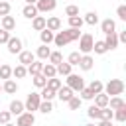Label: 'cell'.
Listing matches in <instances>:
<instances>
[{"label": "cell", "instance_id": "2e32d148", "mask_svg": "<svg viewBox=\"0 0 126 126\" xmlns=\"http://www.w3.org/2000/svg\"><path fill=\"white\" fill-rule=\"evenodd\" d=\"M22 16H24V18H28V20H33L35 16H39V14H37L35 4H26V6L22 8Z\"/></svg>", "mask_w": 126, "mask_h": 126}, {"label": "cell", "instance_id": "ab89813d", "mask_svg": "<svg viewBox=\"0 0 126 126\" xmlns=\"http://www.w3.org/2000/svg\"><path fill=\"white\" fill-rule=\"evenodd\" d=\"M67 104H69V108H71V110H79V108H81V104H83V100H81V96H79V94H75Z\"/></svg>", "mask_w": 126, "mask_h": 126}, {"label": "cell", "instance_id": "7bdbcfd3", "mask_svg": "<svg viewBox=\"0 0 126 126\" xmlns=\"http://www.w3.org/2000/svg\"><path fill=\"white\" fill-rule=\"evenodd\" d=\"M65 14L71 18V16H79V6H75V4H69V6H65Z\"/></svg>", "mask_w": 126, "mask_h": 126}, {"label": "cell", "instance_id": "6da1fadb", "mask_svg": "<svg viewBox=\"0 0 126 126\" xmlns=\"http://www.w3.org/2000/svg\"><path fill=\"white\" fill-rule=\"evenodd\" d=\"M81 37V30H73V28H67V30H59V32H55V35H53V43H55V47H65V45H69L71 41H77Z\"/></svg>", "mask_w": 126, "mask_h": 126}, {"label": "cell", "instance_id": "d4e9b609", "mask_svg": "<svg viewBox=\"0 0 126 126\" xmlns=\"http://www.w3.org/2000/svg\"><path fill=\"white\" fill-rule=\"evenodd\" d=\"M45 87L57 93V91H59V89L63 87V81H61V79H57V77H51V79H47V83H45Z\"/></svg>", "mask_w": 126, "mask_h": 126}, {"label": "cell", "instance_id": "f546056e", "mask_svg": "<svg viewBox=\"0 0 126 126\" xmlns=\"http://www.w3.org/2000/svg\"><path fill=\"white\" fill-rule=\"evenodd\" d=\"M28 75V69L24 67V65H16V67H12V77H16V79H24Z\"/></svg>", "mask_w": 126, "mask_h": 126}, {"label": "cell", "instance_id": "5bb4252c", "mask_svg": "<svg viewBox=\"0 0 126 126\" xmlns=\"http://www.w3.org/2000/svg\"><path fill=\"white\" fill-rule=\"evenodd\" d=\"M2 91H4L6 94H16V93H18V83H16L14 79H6V81L2 83Z\"/></svg>", "mask_w": 126, "mask_h": 126}, {"label": "cell", "instance_id": "ba28073f", "mask_svg": "<svg viewBox=\"0 0 126 126\" xmlns=\"http://www.w3.org/2000/svg\"><path fill=\"white\" fill-rule=\"evenodd\" d=\"M6 45H8V53H12V55H18V53L24 49V41H22L20 37H14V35L8 39Z\"/></svg>", "mask_w": 126, "mask_h": 126}, {"label": "cell", "instance_id": "7402d4cb", "mask_svg": "<svg viewBox=\"0 0 126 126\" xmlns=\"http://www.w3.org/2000/svg\"><path fill=\"white\" fill-rule=\"evenodd\" d=\"M53 35H55V33H53V32H49L47 28L39 32V39H41V43H43V45H49V43H53Z\"/></svg>", "mask_w": 126, "mask_h": 126}, {"label": "cell", "instance_id": "bcb514c9", "mask_svg": "<svg viewBox=\"0 0 126 126\" xmlns=\"http://www.w3.org/2000/svg\"><path fill=\"white\" fill-rule=\"evenodd\" d=\"M10 10H12L10 2H0V16H2V18H4V16H8V14H10Z\"/></svg>", "mask_w": 126, "mask_h": 126}, {"label": "cell", "instance_id": "9a60e30c", "mask_svg": "<svg viewBox=\"0 0 126 126\" xmlns=\"http://www.w3.org/2000/svg\"><path fill=\"white\" fill-rule=\"evenodd\" d=\"M24 110H26V108H24V102H22V100H12L10 106H8V112H10L12 116H20Z\"/></svg>", "mask_w": 126, "mask_h": 126}, {"label": "cell", "instance_id": "60d3db41", "mask_svg": "<svg viewBox=\"0 0 126 126\" xmlns=\"http://www.w3.org/2000/svg\"><path fill=\"white\" fill-rule=\"evenodd\" d=\"M112 118H114V110L112 108H108V106L100 108V120H112Z\"/></svg>", "mask_w": 126, "mask_h": 126}, {"label": "cell", "instance_id": "9c48e42d", "mask_svg": "<svg viewBox=\"0 0 126 126\" xmlns=\"http://www.w3.org/2000/svg\"><path fill=\"white\" fill-rule=\"evenodd\" d=\"M18 61H20V65L28 67L30 63L35 61V55H33V51H30V49H22V51L18 53Z\"/></svg>", "mask_w": 126, "mask_h": 126}, {"label": "cell", "instance_id": "9f6ffc18", "mask_svg": "<svg viewBox=\"0 0 126 126\" xmlns=\"http://www.w3.org/2000/svg\"><path fill=\"white\" fill-rule=\"evenodd\" d=\"M61 126H67V124H61Z\"/></svg>", "mask_w": 126, "mask_h": 126}, {"label": "cell", "instance_id": "f5cc1de1", "mask_svg": "<svg viewBox=\"0 0 126 126\" xmlns=\"http://www.w3.org/2000/svg\"><path fill=\"white\" fill-rule=\"evenodd\" d=\"M0 2H10V0H0Z\"/></svg>", "mask_w": 126, "mask_h": 126}, {"label": "cell", "instance_id": "4fadbf2b", "mask_svg": "<svg viewBox=\"0 0 126 126\" xmlns=\"http://www.w3.org/2000/svg\"><path fill=\"white\" fill-rule=\"evenodd\" d=\"M45 28L55 33V32L61 30V20H59L57 16H49V18H45Z\"/></svg>", "mask_w": 126, "mask_h": 126}, {"label": "cell", "instance_id": "30bf717a", "mask_svg": "<svg viewBox=\"0 0 126 126\" xmlns=\"http://www.w3.org/2000/svg\"><path fill=\"white\" fill-rule=\"evenodd\" d=\"M100 30H102L104 35H108V33H116V22H114L112 18H104V20L100 22Z\"/></svg>", "mask_w": 126, "mask_h": 126}, {"label": "cell", "instance_id": "83f0119b", "mask_svg": "<svg viewBox=\"0 0 126 126\" xmlns=\"http://www.w3.org/2000/svg\"><path fill=\"white\" fill-rule=\"evenodd\" d=\"M32 28H33L35 32L45 30V18H43V16H35V18L32 20Z\"/></svg>", "mask_w": 126, "mask_h": 126}, {"label": "cell", "instance_id": "11a10c76", "mask_svg": "<svg viewBox=\"0 0 126 126\" xmlns=\"http://www.w3.org/2000/svg\"><path fill=\"white\" fill-rule=\"evenodd\" d=\"M0 91H2V85H0Z\"/></svg>", "mask_w": 126, "mask_h": 126}, {"label": "cell", "instance_id": "e575fe53", "mask_svg": "<svg viewBox=\"0 0 126 126\" xmlns=\"http://www.w3.org/2000/svg\"><path fill=\"white\" fill-rule=\"evenodd\" d=\"M61 61H63L61 51H51V53H49V57H47V63H51V65H59Z\"/></svg>", "mask_w": 126, "mask_h": 126}, {"label": "cell", "instance_id": "52a82bcc", "mask_svg": "<svg viewBox=\"0 0 126 126\" xmlns=\"http://www.w3.org/2000/svg\"><path fill=\"white\" fill-rule=\"evenodd\" d=\"M33 124H35V116H33V112L24 110L20 116H16V126H33Z\"/></svg>", "mask_w": 126, "mask_h": 126}, {"label": "cell", "instance_id": "603a6c76", "mask_svg": "<svg viewBox=\"0 0 126 126\" xmlns=\"http://www.w3.org/2000/svg\"><path fill=\"white\" fill-rule=\"evenodd\" d=\"M41 75L45 79H51V77H57V71H55V65L51 63H43V69H41Z\"/></svg>", "mask_w": 126, "mask_h": 126}, {"label": "cell", "instance_id": "44dd1931", "mask_svg": "<svg viewBox=\"0 0 126 126\" xmlns=\"http://www.w3.org/2000/svg\"><path fill=\"white\" fill-rule=\"evenodd\" d=\"M104 45H106L108 51L116 49V47H118V37H116V33H108V35L104 37Z\"/></svg>", "mask_w": 126, "mask_h": 126}, {"label": "cell", "instance_id": "d6a6232c", "mask_svg": "<svg viewBox=\"0 0 126 126\" xmlns=\"http://www.w3.org/2000/svg\"><path fill=\"white\" fill-rule=\"evenodd\" d=\"M0 79H12V67L8 63H0Z\"/></svg>", "mask_w": 126, "mask_h": 126}, {"label": "cell", "instance_id": "816d5d0a", "mask_svg": "<svg viewBox=\"0 0 126 126\" xmlns=\"http://www.w3.org/2000/svg\"><path fill=\"white\" fill-rule=\"evenodd\" d=\"M2 126H16L14 122H8V124H2Z\"/></svg>", "mask_w": 126, "mask_h": 126}, {"label": "cell", "instance_id": "8fae6325", "mask_svg": "<svg viewBox=\"0 0 126 126\" xmlns=\"http://www.w3.org/2000/svg\"><path fill=\"white\" fill-rule=\"evenodd\" d=\"M55 96H57V98H59L61 102H69V100H71V98L75 96V93H73V91H71V89H69L67 85H63V87H61V89H59V91L55 93Z\"/></svg>", "mask_w": 126, "mask_h": 126}, {"label": "cell", "instance_id": "836d02e7", "mask_svg": "<svg viewBox=\"0 0 126 126\" xmlns=\"http://www.w3.org/2000/svg\"><path fill=\"white\" fill-rule=\"evenodd\" d=\"M83 24H85V22H83L81 16H71V18H69V28H73V30H81Z\"/></svg>", "mask_w": 126, "mask_h": 126}, {"label": "cell", "instance_id": "4316f807", "mask_svg": "<svg viewBox=\"0 0 126 126\" xmlns=\"http://www.w3.org/2000/svg\"><path fill=\"white\" fill-rule=\"evenodd\" d=\"M83 22L89 24V26H96V24H98V14H96V12H87V14L83 16Z\"/></svg>", "mask_w": 126, "mask_h": 126}, {"label": "cell", "instance_id": "f907efd6", "mask_svg": "<svg viewBox=\"0 0 126 126\" xmlns=\"http://www.w3.org/2000/svg\"><path fill=\"white\" fill-rule=\"evenodd\" d=\"M37 0H26V4H35Z\"/></svg>", "mask_w": 126, "mask_h": 126}, {"label": "cell", "instance_id": "ee69618b", "mask_svg": "<svg viewBox=\"0 0 126 126\" xmlns=\"http://www.w3.org/2000/svg\"><path fill=\"white\" fill-rule=\"evenodd\" d=\"M94 98V94H93V91L89 89V87H85L83 91H81V100H93Z\"/></svg>", "mask_w": 126, "mask_h": 126}, {"label": "cell", "instance_id": "1f68e13d", "mask_svg": "<svg viewBox=\"0 0 126 126\" xmlns=\"http://www.w3.org/2000/svg\"><path fill=\"white\" fill-rule=\"evenodd\" d=\"M37 110H39L41 114H49V112L53 110V100H41L39 106H37Z\"/></svg>", "mask_w": 126, "mask_h": 126}, {"label": "cell", "instance_id": "4dcf8cb0", "mask_svg": "<svg viewBox=\"0 0 126 126\" xmlns=\"http://www.w3.org/2000/svg\"><path fill=\"white\" fill-rule=\"evenodd\" d=\"M89 89L93 91V94H98V93H102L104 83H102V81H98V79H93V81H91V85H89Z\"/></svg>", "mask_w": 126, "mask_h": 126}, {"label": "cell", "instance_id": "f35d334b", "mask_svg": "<svg viewBox=\"0 0 126 126\" xmlns=\"http://www.w3.org/2000/svg\"><path fill=\"white\" fill-rule=\"evenodd\" d=\"M79 59H81V53H79V51H71L69 57H67V63H69L71 67H75V65H79Z\"/></svg>", "mask_w": 126, "mask_h": 126}, {"label": "cell", "instance_id": "d6986e66", "mask_svg": "<svg viewBox=\"0 0 126 126\" xmlns=\"http://www.w3.org/2000/svg\"><path fill=\"white\" fill-rule=\"evenodd\" d=\"M26 69H28V75H32V77H33V75H39V73H41V69H43V61L35 59V61H33V63H30Z\"/></svg>", "mask_w": 126, "mask_h": 126}, {"label": "cell", "instance_id": "e0dca14e", "mask_svg": "<svg viewBox=\"0 0 126 126\" xmlns=\"http://www.w3.org/2000/svg\"><path fill=\"white\" fill-rule=\"evenodd\" d=\"M49 53H51V49H49V45H39L37 49H35V59H39V61H47V57H49Z\"/></svg>", "mask_w": 126, "mask_h": 126}, {"label": "cell", "instance_id": "b9f144b4", "mask_svg": "<svg viewBox=\"0 0 126 126\" xmlns=\"http://www.w3.org/2000/svg\"><path fill=\"white\" fill-rule=\"evenodd\" d=\"M112 120L126 122V106H122V108H116V110H114V118H112Z\"/></svg>", "mask_w": 126, "mask_h": 126}, {"label": "cell", "instance_id": "cb8c5ba5", "mask_svg": "<svg viewBox=\"0 0 126 126\" xmlns=\"http://www.w3.org/2000/svg\"><path fill=\"white\" fill-rule=\"evenodd\" d=\"M122 106H126V102H124L122 96H110L108 98V108L116 110V108H122Z\"/></svg>", "mask_w": 126, "mask_h": 126}, {"label": "cell", "instance_id": "484cf974", "mask_svg": "<svg viewBox=\"0 0 126 126\" xmlns=\"http://www.w3.org/2000/svg\"><path fill=\"white\" fill-rule=\"evenodd\" d=\"M94 106H98V108H104V106H108V96L104 94V93H98V94H94Z\"/></svg>", "mask_w": 126, "mask_h": 126}, {"label": "cell", "instance_id": "f6af8a7d", "mask_svg": "<svg viewBox=\"0 0 126 126\" xmlns=\"http://www.w3.org/2000/svg\"><path fill=\"white\" fill-rule=\"evenodd\" d=\"M116 16H118V20L126 22V4H120V6L116 8Z\"/></svg>", "mask_w": 126, "mask_h": 126}, {"label": "cell", "instance_id": "681fc988", "mask_svg": "<svg viewBox=\"0 0 126 126\" xmlns=\"http://www.w3.org/2000/svg\"><path fill=\"white\" fill-rule=\"evenodd\" d=\"M96 126H112V120H98Z\"/></svg>", "mask_w": 126, "mask_h": 126}, {"label": "cell", "instance_id": "277c9868", "mask_svg": "<svg viewBox=\"0 0 126 126\" xmlns=\"http://www.w3.org/2000/svg\"><path fill=\"white\" fill-rule=\"evenodd\" d=\"M67 87L73 91V93H81L87 85H85V79L81 77V75H77V73H71V75H67Z\"/></svg>", "mask_w": 126, "mask_h": 126}, {"label": "cell", "instance_id": "d590c367", "mask_svg": "<svg viewBox=\"0 0 126 126\" xmlns=\"http://www.w3.org/2000/svg\"><path fill=\"white\" fill-rule=\"evenodd\" d=\"M39 96H41V100H53L55 98V91L43 87V89H39Z\"/></svg>", "mask_w": 126, "mask_h": 126}, {"label": "cell", "instance_id": "5b68a950", "mask_svg": "<svg viewBox=\"0 0 126 126\" xmlns=\"http://www.w3.org/2000/svg\"><path fill=\"white\" fill-rule=\"evenodd\" d=\"M39 102H41L39 93H30V94L26 96V100H24V108H26L28 112H35L37 106H39Z\"/></svg>", "mask_w": 126, "mask_h": 126}, {"label": "cell", "instance_id": "3957f363", "mask_svg": "<svg viewBox=\"0 0 126 126\" xmlns=\"http://www.w3.org/2000/svg\"><path fill=\"white\" fill-rule=\"evenodd\" d=\"M77 41H79V53H81V55H91L94 37H93L91 33H81V37H79Z\"/></svg>", "mask_w": 126, "mask_h": 126}, {"label": "cell", "instance_id": "ffe728a7", "mask_svg": "<svg viewBox=\"0 0 126 126\" xmlns=\"http://www.w3.org/2000/svg\"><path fill=\"white\" fill-rule=\"evenodd\" d=\"M55 71H57V75L67 77V75H71V73H73V67H71L67 61H61L59 65H55Z\"/></svg>", "mask_w": 126, "mask_h": 126}, {"label": "cell", "instance_id": "f1b7e54d", "mask_svg": "<svg viewBox=\"0 0 126 126\" xmlns=\"http://www.w3.org/2000/svg\"><path fill=\"white\" fill-rule=\"evenodd\" d=\"M93 51L96 53V55H104L108 49H106V45H104V39H96L94 43H93Z\"/></svg>", "mask_w": 126, "mask_h": 126}, {"label": "cell", "instance_id": "74e56055", "mask_svg": "<svg viewBox=\"0 0 126 126\" xmlns=\"http://www.w3.org/2000/svg\"><path fill=\"white\" fill-rule=\"evenodd\" d=\"M87 116H89V118H94V120H100V108L94 106V104H91L89 110H87Z\"/></svg>", "mask_w": 126, "mask_h": 126}, {"label": "cell", "instance_id": "7dc6e473", "mask_svg": "<svg viewBox=\"0 0 126 126\" xmlns=\"http://www.w3.org/2000/svg\"><path fill=\"white\" fill-rule=\"evenodd\" d=\"M12 120V114L8 110H0V124H8Z\"/></svg>", "mask_w": 126, "mask_h": 126}, {"label": "cell", "instance_id": "8d00e7d4", "mask_svg": "<svg viewBox=\"0 0 126 126\" xmlns=\"http://www.w3.org/2000/svg\"><path fill=\"white\" fill-rule=\"evenodd\" d=\"M32 83H33V87H37V89H43L45 87V83H47V79L39 73V75H33L32 77Z\"/></svg>", "mask_w": 126, "mask_h": 126}, {"label": "cell", "instance_id": "7a4b0ae2", "mask_svg": "<svg viewBox=\"0 0 126 126\" xmlns=\"http://www.w3.org/2000/svg\"><path fill=\"white\" fill-rule=\"evenodd\" d=\"M102 93H104L108 98H110V96H120V94L124 93V81H122V79H110V81L104 85Z\"/></svg>", "mask_w": 126, "mask_h": 126}, {"label": "cell", "instance_id": "ac0fdd59", "mask_svg": "<svg viewBox=\"0 0 126 126\" xmlns=\"http://www.w3.org/2000/svg\"><path fill=\"white\" fill-rule=\"evenodd\" d=\"M93 65H94V59H93L91 55H81V59H79V69H83V71H91Z\"/></svg>", "mask_w": 126, "mask_h": 126}, {"label": "cell", "instance_id": "c3c4849f", "mask_svg": "<svg viewBox=\"0 0 126 126\" xmlns=\"http://www.w3.org/2000/svg\"><path fill=\"white\" fill-rule=\"evenodd\" d=\"M10 37H12V33L0 28V45H2V43H8V39H10Z\"/></svg>", "mask_w": 126, "mask_h": 126}, {"label": "cell", "instance_id": "7c38bea8", "mask_svg": "<svg viewBox=\"0 0 126 126\" xmlns=\"http://www.w3.org/2000/svg\"><path fill=\"white\" fill-rule=\"evenodd\" d=\"M0 28H2V30H6V32H14V30H16V18H14V16H10V14H8V16H4V18L0 20Z\"/></svg>", "mask_w": 126, "mask_h": 126}, {"label": "cell", "instance_id": "db71d44e", "mask_svg": "<svg viewBox=\"0 0 126 126\" xmlns=\"http://www.w3.org/2000/svg\"><path fill=\"white\" fill-rule=\"evenodd\" d=\"M85 126H94V124H85Z\"/></svg>", "mask_w": 126, "mask_h": 126}, {"label": "cell", "instance_id": "8992f818", "mask_svg": "<svg viewBox=\"0 0 126 126\" xmlns=\"http://www.w3.org/2000/svg\"><path fill=\"white\" fill-rule=\"evenodd\" d=\"M35 8H37V14L53 12V10L57 8V0H37V2H35Z\"/></svg>", "mask_w": 126, "mask_h": 126}]
</instances>
